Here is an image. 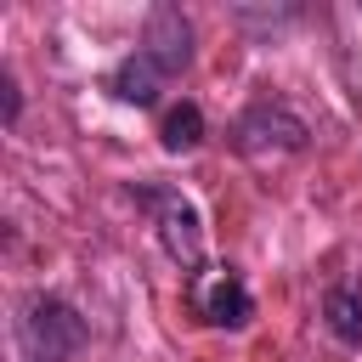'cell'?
<instances>
[{
    "mask_svg": "<svg viewBox=\"0 0 362 362\" xmlns=\"http://www.w3.org/2000/svg\"><path fill=\"white\" fill-rule=\"evenodd\" d=\"M23 345L34 351V362H68L79 356L85 345V317L68 305V300H28V317H23Z\"/></svg>",
    "mask_w": 362,
    "mask_h": 362,
    "instance_id": "1",
    "label": "cell"
},
{
    "mask_svg": "<svg viewBox=\"0 0 362 362\" xmlns=\"http://www.w3.org/2000/svg\"><path fill=\"white\" fill-rule=\"evenodd\" d=\"M192 305H198V317L215 322V328H243V322L255 317V300H249V288H243V277H238L232 266H204V272H192Z\"/></svg>",
    "mask_w": 362,
    "mask_h": 362,
    "instance_id": "2",
    "label": "cell"
},
{
    "mask_svg": "<svg viewBox=\"0 0 362 362\" xmlns=\"http://www.w3.org/2000/svg\"><path fill=\"white\" fill-rule=\"evenodd\" d=\"M238 147L249 158H260V153H300L305 147V119L288 113L283 102H255L238 119Z\"/></svg>",
    "mask_w": 362,
    "mask_h": 362,
    "instance_id": "3",
    "label": "cell"
},
{
    "mask_svg": "<svg viewBox=\"0 0 362 362\" xmlns=\"http://www.w3.org/2000/svg\"><path fill=\"white\" fill-rule=\"evenodd\" d=\"M141 51L158 62V74H181V68L192 62V23H187L175 6H153V11H147Z\"/></svg>",
    "mask_w": 362,
    "mask_h": 362,
    "instance_id": "4",
    "label": "cell"
},
{
    "mask_svg": "<svg viewBox=\"0 0 362 362\" xmlns=\"http://www.w3.org/2000/svg\"><path fill=\"white\" fill-rule=\"evenodd\" d=\"M153 209H158V238H164L170 260L198 266V255H204V226H198V209H192L181 192H153Z\"/></svg>",
    "mask_w": 362,
    "mask_h": 362,
    "instance_id": "5",
    "label": "cell"
},
{
    "mask_svg": "<svg viewBox=\"0 0 362 362\" xmlns=\"http://www.w3.org/2000/svg\"><path fill=\"white\" fill-rule=\"evenodd\" d=\"M158 62L147 57V51H136V57H124L119 68H113V96L119 102H136V107H153L158 102Z\"/></svg>",
    "mask_w": 362,
    "mask_h": 362,
    "instance_id": "6",
    "label": "cell"
},
{
    "mask_svg": "<svg viewBox=\"0 0 362 362\" xmlns=\"http://www.w3.org/2000/svg\"><path fill=\"white\" fill-rule=\"evenodd\" d=\"M158 136H164L170 153H192V147L204 141V107H198V102H175V107L164 113Z\"/></svg>",
    "mask_w": 362,
    "mask_h": 362,
    "instance_id": "7",
    "label": "cell"
},
{
    "mask_svg": "<svg viewBox=\"0 0 362 362\" xmlns=\"http://www.w3.org/2000/svg\"><path fill=\"white\" fill-rule=\"evenodd\" d=\"M322 317H328V328H334L345 345L362 339V300H356L351 288H328V294H322Z\"/></svg>",
    "mask_w": 362,
    "mask_h": 362,
    "instance_id": "8",
    "label": "cell"
},
{
    "mask_svg": "<svg viewBox=\"0 0 362 362\" xmlns=\"http://www.w3.org/2000/svg\"><path fill=\"white\" fill-rule=\"evenodd\" d=\"M0 90H6V124H17V113H23V102H17V79L0 74Z\"/></svg>",
    "mask_w": 362,
    "mask_h": 362,
    "instance_id": "9",
    "label": "cell"
}]
</instances>
